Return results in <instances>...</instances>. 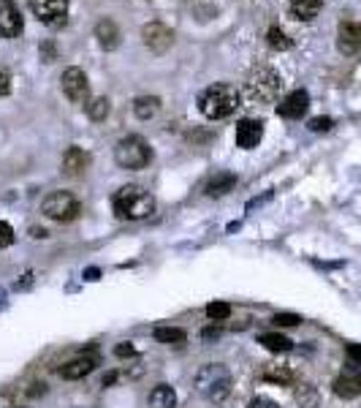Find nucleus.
Instances as JSON below:
<instances>
[{
  "label": "nucleus",
  "instance_id": "obj_1",
  "mask_svg": "<svg viewBox=\"0 0 361 408\" xmlns=\"http://www.w3.org/2000/svg\"><path fill=\"white\" fill-rule=\"evenodd\" d=\"M242 107V95L239 90L228 82H215L201 93L199 98V109L206 120H223V117H231L237 109Z\"/></svg>",
  "mask_w": 361,
  "mask_h": 408
},
{
  "label": "nucleus",
  "instance_id": "obj_2",
  "mask_svg": "<svg viewBox=\"0 0 361 408\" xmlns=\"http://www.w3.org/2000/svg\"><path fill=\"white\" fill-rule=\"evenodd\" d=\"M112 207H114L117 218L141 221V218H150L155 213V199L141 185H122L112 199Z\"/></svg>",
  "mask_w": 361,
  "mask_h": 408
},
{
  "label": "nucleus",
  "instance_id": "obj_3",
  "mask_svg": "<svg viewBox=\"0 0 361 408\" xmlns=\"http://www.w3.org/2000/svg\"><path fill=\"white\" fill-rule=\"evenodd\" d=\"M231 371L220 365V362H212V365H204L201 371L193 375V384H196V392L212 400V403H220L225 395L231 392Z\"/></svg>",
  "mask_w": 361,
  "mask_h": 408
},
{
  "label": "nucleus",
  "instance_id": "obj_4",
  "mask_svg": "<svg viewBox=\"0 0 361 408\" xmlns=\"http://www.w3.org/2000/svg\"><path fill=\"white\" fill-rule=\"evenodd\" d=\"M280 90H283V79H280V74H277L275 69H269V66L253 69L250 76H247V82H244V95H247L253 104H272V101H277Z\"/></svg>",
  "mask_w": 361,
  "mask_h": 408
},
{
  "label": "nucleus",
  "instance_id": "obj_5",
  "mask_svg": "<svg viewBox=\"0 0 361 408\" xmlns=\"http://www.w3.org/2000/svg\"><path fill=\"white\" fill-rule=\"evenodd\" d=\"M114 161H117L120 169L136 172V169L150 166V161H153V147L144 142L141 136H136V134L122 136L120 142H117V147H114Z\"/></svg>",
  "mask_w": 361,
  "mask_h": 408
},
{
  "label": "nucleus",
  "instance_id": "obj_6",
  "mask_svg": "<svg viewBox=\"0 0 361 408\" xmlns=\"http://www.w3.org/2000/svg\"><path fill=\"white\" fill-rule=\"evenodd\" d=\"M41 213L47 215V218H52V221H57V223H69V221H73L76 215L82 213V204L69 191H52L41 202Z\"/></svg>",
  "mask_w": 361,
  "mask_h": 408
},
{
  "label": "nucleus",
  "instance_id": "obj_7",
  "mask_svg": "<svg viewBox=\"0 0 361 408\" xmlns=\"http://www.w3.org/2000/svg\"><path fill=\"white\" fill-rule=\"evenodd\" d=\"M28 6L35 19L44 22L52 30H57L69 22V0H28Z\"/></svg>",
  "mask_w": 361,
  "mask_h": 408
},
{
  "label": "nucleus",
  "instance_id": "obj_8",
  "mask_svg": "<svg viewBox=\"0 0 361 408\" xmlns=\"http://www.w3.org/2000/svg\"><path fill=\"white\" fill-rule=\"evenodd\" d=\"M60 88H63L71 104H79V107L90 104V82H87V74L82 69H76V66L66 69L60 76Z\"/></svg>",
  "mask_w": 361,
  "mask_h": 408
},
{
  "label": "nucleus",
  "instance_id": "obj_9",
  "mask_svg": "<svg viewBox=\"0 0 361 408\" xmlns=\"http://www.w3.org/2000/svg\"><path fill=\"white\" fill-rule=\"evenodd\" d=\"M309 107V93L307 90H293L288 93L280 104H277V115L285 117V120H302V115Z\"/></svg>",
  "mask_w": 361,
  "mask_h": 408
},
{
  "label": "nucleus",
  "instance_id": "obj_10",
  "mask_svg": "<svg viewBox=\"0 0 361 408\" xmlns=\"http://www.w3.org/2000/svg\"><path fill=\"white\" fill-rule=\"evenodd\" d=\"M22 14L11 0H0V36L3 38H19L22 33Z\"/></svg>",
  "mask_w": 361,
  "mask_h": 408
},
{
  "label": "nucleus",
  "instance_id": "obj_11",
  "mask_svg": "<svg viewBox=\"0 0 361 408\" xmlns=\"http://www.w3.org/2000/svg\"><path fill=\"white\" fill-rule=\"evenodd\" d=\"M141 38H144V44L153 49V52H166L169 47H172L174 41V33L166 28V25H160V22H150V25H144V30H141Z\"/></svg>",
  "mask_w": 361,
  "mask_h": 408
},
{
  "label": "nucleus",
  "instance_id": "obj_12",
  "mask_svg": "<svg viewBox=\"0 0 361 408\" xmlns=\"http://www.w3.org/2000/svg\"><path fill=\"white\" fill-rule=\"evenodd\" d=\"M261 136H264V123H261V120L244 117V120L237 123L234 139H237V147H242V150H253V147H258Z\"/></svg>",
  "mask_w": 361,
  "mask_h": 408
},
{
  "label": "nucleus",
  "instance_id": "obj_13",
  "mask_svg": "<svg viewBox=\"0 0 361 408\" xmlns=\"http://www.w3.org/2000/svg\"><path fill=\"white\" fill-rule=\"evenodd\" d=\"M337 47L343 54L361 52V22H340L337 30Z\"/></svg>",
  "mask_w": 361,
  "mask_h": 408
},
{
  "label": "nucleus",
  "instance_id": "obj_14",
  "mask_svg": "<svg viewBox=\"0 0 361 408\" xmlns=\"http://www.w3.org/2000/svg\"><path fill=\"white\" fill-rule=\"evenodd\" d=\"M60 166H63V175H66V177H79V175H85L87 166H90V156H87L82 147H69Z\"/></svg>",
  "mask_w": 361,
  "mask_h": 408
},
{
  "label": "nucleus",
  "instance_id": "obj_15",
  "mask_svg": "<svg viewBox=\"0 0 361 408\" xmlns=\"http://www.w3.org/2000/svg\"><path fill=\"white\" fill-rule=\"evenodd\" d=\"M95 365H98V359L95 356H73L71 362H66L63 368H60V375L63 378H69V381H76V378H85L90 373L95 371Z\"/></svg>",
  "mask_w": 361,
  "mask_h": 408
},
{
  "label": "nucleus",
  "instance_id": "obj_16",
  "mask_svg": "<svg viewBox=\"0 0 361 408\" xmlns=\"http://www.w3.org/2000/svg\"><path fill=\"white\" fill-rule=\"evenodd\" d=\"M331 390H334L337 397H343V400L361 397V378H359V375H353V373H343V375H337V378H334Z\"/></svg>",
  "mask_w": 361,
  "mask_h": 408
},
{
  "label": "nucleus",
  "instance_id": "obj_17",
  "mask_svg": "<svg viewBox=\"0 0 361 408\" xmlns=\"http://www.w3.org/2000/svg\"><path fill=\"white\" fill-rule=\"evenodd\" d=\"M95 38L103 49H117L120 47V28L114 25V19H101L95 25Z\"/></svg>",
  "mask_w": 361,
  "mask_h": 408
},
{
  "label": "nucleus",
  "instance_id": "obj_18",
  "mask_svg": "<svg viewBox=\"0 0 361 408\" xmlns=\"http://www.w3.org/2000/svg\"><path fill=\"white\" fill-rule=\"evenodd\" d=\"M324 0H291V17L299 22H309L321 14Z\"/></svg>",
  "mask_w": 361,
  "mask_h": 408
},
{
  "label": "nucleus",
  "instance_id": "obj_19",
  "mask_svg": "<svg viewBox=\"0 0 361 408\" xmlns=\"http://www.w3.org/2000/svg\"><path fill=\"white\" fill-rule=\"evenodd\" d=\"M237 185V175H231V172H218L215 177L206 182L204 194L212 196V199H218V196H225L231 188Z\"/></svg>",
  "mask_w": 361,
  "mask_h": 408
},
{
  "label": "nucleus",
  "instance_id": "obj_20",
  "mask_svg": "<svg viewBox=\"0 0 361 408\" xmlns=\"http://www.w3.org/2000/svg\"><path fill=\"white\" fill-rule=\"evenodd\" d=\"M150 408H174L177 406V392L169 384H158L153 392H150Z\"/></svg>",
  "mask_w": 361,
  "mask_h": 408
},
{
  "label": "nucleus",
  "instance_id": "obj_21",
  "mask_svg": "<svg viewBox=\"0 0 361 408\" xmlns=\"http://www.w3.org/2000/svg\"><path fill=\"white\" fill-rule=\"evenodd\" d=\"M258 343H261L266 351H275V354H285V351L293 349V340H288V337L280 335V332H264V335H258Z\"/></svg>",
  "mask_w": 361,
  "mask_h": 408
},
{
  "label": "nucleus",
  "instance_id": "obj_22",
  "mask_svg": "<svg viewBox=\"0 0 361 408\" xmlns=\"http://www.w3.org/2000/svg\"><path fill=\"white\" fill-rule=\"evenodd\" d=\"M155 340L163 346H182L188 340V332L179 327H155Z\"/></svg>",
  "mask_w": 361,
  "mask_h": 408
},
{
  "label": "nucleus",
  "instance_id": "obj_23",
  "mask_svg": "<svg viewBox=\"0 0 361 408\" xmlns=\"http://www.w3.org/2000/svg\"><path fill=\"white\" fill-rule=\"evenodd\" d=\"M134 112H136L138 120H150L160 112V98L158 95H141L134 101Z\"/></svg>",
  "mask_w": 361,
  "mask_h": 408
},
{
  "label": "nucleus",
  "instance_id": "obj_24",
  "mask_svg": "<svg viewBox=\"0 0 361 408\" xmlns=\"http://www.w3.org/2000/svg\"><path fill=\"white\" fill-rule=\"evenodd\" d=\"M296 403H299V408H318L321 406V395L312 384H299L296 387Z\"/></svg>",
  "mask_w": 361,
  "mask_h": 408
},
{
  "label": "nucleus",
  "instance_id": "obj_25",
  "mask_svg": "<svg viewBox=\"0 0 361 408\" xmlns=\"http://www.w3.org/2000/svg\"><path fill=\"white\" fill-rule=\"evenodd\" d=\"M264 381H272V384H291L293 371L285 365H266L264 368Z\"/></svg>",
  "mask_w": 361,
  "mask_h": 408
},
{
  "label": "nucleus",
  "instance_id": "obj_26",
  "mask_svg": "<svg viewBox=\"0 0 361 408\" xmlns=\"http://www.w3.org/2000/svg\"><path fill=\"white\" fill-rule=\"evenodd\" d=\"M266 44H269L275 52H285V49H291V38L285 36L280 28H269V30H266Z\"/></svg>",
  "mask_w": 361,
  "mask_h": 408
},
{
  "label": "nucleus",
  "instance_id": "obj_27",
  "mask_svg": "<svg viewBox=\"0 0 361 408\" xmlns=\"http://www.w3.org/2000/svg\"><path fill=\"white\" fill-rule=\"evenodd\" d=\"M206 316H209V321H225L231 316V305L220 300L209 302V305H206Z\"/></svg>",
  "mask_w": 361,
  "mask_h": 408
},
{
  "label": "nucleus",
  "instance_id": "obj_28",
  "mask_svg": "<svg viewBox=\"0 0 361 408\" xmlns=\"http://www.w3.org/2000/svg\"><path fill=\"white\" fill-rule=\"evenodd\" d=\"M109 98H95V101H90L87 104V115L93 117V120H103L106 115H109Z\"/></svg>",
  "mask_w": 361,
  "mask_h": 408
},
{
  "label": "nucleus",
  "instance_id": "obj_29",
  "mask_svg": "<svg viewBox=\"0 0 361 408\" xmlns=\"http://www.w3.org/2000/svg\"><path fill=\"white\" fill-rule=\"evenodd\" d=\"M275 327H299L302 324V316H296V313H277L275 319H272Z\"/></svg>",
  "mask_w": 361,
  "mask_h": 408
},
{
  "label": "nucleus",
  "instance_id": "obj_30",
  "mask_svg": "<svg viewBox=\"0 0 361 408\" xmlns=\"http://www.w3.org/2000/svg\"><path fill=\"white\" fill-rule=\"evenodd\" d=\"M8 245H14V229H11V223L0 221V250Z\"/></svg>",
  "mask_w": 361,
  "mask_h": 408
},
{
  "label": "nucleus",
  "instance_id": "obj_31",
  "mask_svg": "<svg viewBox=\"0 0 361 408\" xmlns=\"http://www.w3.org/2000/svg\"><path fill=\"white\" fill-rule=\"evenodd\" d=\"M307 128L315 131V134H324V131H331V128H334V120H331V117H312Z\"/></svg>",
  "mask_w": 361,
  "mask_h": 408
},
{
  "label": "nucleus",
  "instance_id": "obj_32",
  "mask_svg": "<svg viewBox=\"0 0 361 408\" xmlns=\"http://www.w3.org/2000/svg\"><path fill=\"white\" fill-rule=\"evenodd\" d=\"M8 93H11V76H8V71L0 69V98L8 95Z\"/></svg>",
  "mask_w": 361,
  "mask_h": 408
},
{
  "label": "nucleus",
  "instance_id": "obj_33",
  "mask_svg": "<svg viewBox=\"0 0 361 408\" xmlns=\"http://www.w3.org/2000/svg\"><path fill=\"white\" fill-rule=\"evenodd\" d=\"M247 408H280V406H277L275 400H269V397H253Z\"/></svg>",
  "mask_w": 361,
  "mask_h": 408
},
{
  "label": "nucleus",
  "instance_id": "obj_34",
  "mask_svg": "<svg viewBox=\"0 0 361 408\" xmlns=\"http://www.w3.org/2000/svg\"><path fill=\"white\" fill-rule=\"evenodd\" d=\"M114 356H120V359H125V356H136V349H134L131 343H120V346L114 349Z\"/></svg>",
  "mask_w": 361,
  "mask_h": 408
},
{
  "label": "nucleus",
  "instance_id": "obj_35",
  "mask_svg": "<svg viewBox=\"0 0 361 408\" xmlns=\"http://www.w3.org/2000/svg\"><path fill=\"white\" fill-rule=\"evenodd\" d=\"M348 356L353 359V365H361V346L359 343H350V346H348Z\"/></svg>",
  "mask_w": 361,
  "mask_h": 408
},
{
  "label": "nucleus",
  "instance_id": "obj_36",
  "mask_svg": "<svg viewBox=\"0 0 361 408\" xmlns=\"http://www.w3.org/2000/svg\"><path fill=\"white\" fill-rule=\"evenodd\" d=\"M220 335H223V332H220V327H206L204 332H201V337H204V340H218Z\"/></svg>",
  "mask_w": 361,
  "mask_h": 408
},
{
  "label": "nucleus",
  "instance_id": "obj_37",
  "mask_svg": "<svg viewBox=\"0 0 361 408\" xmlns=\"http://www.w3.org/2000/svg\"><path fill=\"white\" fill-rule=\"evenodd\" d=\"M41 60H44V63H52V60H54V47H52V44L41 47Z\"/></svg>",
  "mask_w": 361,
  "mask_h": 408
},
{
  "label": "nucleus",
  "instance_id": "obj_38",
  "mask_svg": "<svg viewBox=\"0 0 361 408\" xmlns=\"http://www.w3.org/2000/svg\"><path fill=\"white\" fill-rule=\"evenodd\" d=\"M117 378H120V373L117 371H112V373H106V375H103V387H112V384H114V381H117Z\"/></svg>",
  "mask_w": 361,
  "mask_h": 408
},
{
  "label": "nucleus",
  "instance_id": "obj_39",
  "mask_svg": "<svg viewBox=\"0 0 361 408\" xmlns=\"http://www.w3.org/2000/svg\"><path fill=\"white\" fill-rule=\"evenodd\" d=\"M85 281H98V269L93 267V269H87L85 272Z\"/></svg>",
  "mask_w": 361,
  "mask_h": 408
}]
</instances>
